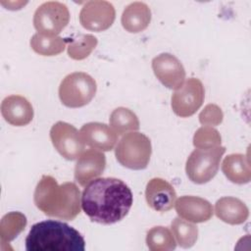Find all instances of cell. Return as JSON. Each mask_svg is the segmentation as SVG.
<instances>
[{
	"label": "cell",
	"mask_w": 251,
	"mask_h": 251,
	"mask_svg": "<svg viewBox=\"0 0 251 251\" xmlns=\"http://www.w3.org/2000/svg\"><path fill=\"white\" fill-rule=\"evenodd\" d=\"M105 167L106 157L102 151L93 148L83 151L75 167V179L79 185L85 186L101 176Z\"/></svg>",
	"instance_id": "obj_12"
},
{
	"label": "cell",
	"mask_w": 251,
	"mask_h": 251,
	"mask_svg": "<svg viewBox=\"0 0 251 251\" xmlns=\"http://www.w3.org/2000/svg\"><path fill=\"white\" fill-rule=\"evenodd\" d=\"M50 138L55 149L62 157L74 161L84 151V142L79 131L65 122H57L50 129Z\"/></svg>",
	"instance_id": "obj_9"
},
{
	"label": "cell",
	"mask_w": 251,
	"mask_h": 251,
	"mask_svg": "<svg viewBox=\"0 0 251 251\" xmlns=\"http://www.w3.org/2000/svg\"><path fill=\"white\" fill-rule=\"evenodd\" d=\"M222 171L233 183L245 184L251 180L250 161L247 155L240 153L227 155L223 161Z\"/></svg>",
	"instance_id": "obj_19"
},
{
	"label": "cell",
	"mask_w": 251,
	"mask_h": 251,
	"mask_svg": "<svg viewBox=\"0 0 251 251\" xmlns=\"http://www.w3.org/2000/svg\"><path fill=\"white\" fill-rule=\"evenodd\" d=\"M26 217L21 212H10L3 216L0 222L1 247L14 240L25 227Z\"/></svg>",
	"instance_id": "obj_20"
},
{
	"label": "cell",
	"mask_w": 251,
	"mask_h": 251,
	"mask_svg": "<svg viewBox=\"0 0 251 251\" xmlns=\"http://www.w3.org/2000/svg\"><path fill=\"white\" fill-rule=\"evenodd\" d=\"M146 244L151 251H171L176 247L173 233L162 226H154L147 232Z\"/></svg>",
	"instance_id": "obj_23"
},
{
	"label": "cell",
	"mask_w": 251,
	"mask_h": 251,
	"mask_svg": "<svg viewBox=\"0 0 251 251\" xmlns=\"http://www.w3.org/2000/svg\"><path fill=\"white\" fill-rule=\"evenodd\" d=\"M97 43V38L92 34H78L70 41L68 55L74 60H83L95 49Z\"/></svg>",
	"instance_id": "obj_25"
},
{
	"label": "cell",
	"mask_w": 251,
	"mask_h": 251,
	"mask_svg": "<svg viewBox=\"0 0 251 251\" xmlns=\"http://www.w3.org/2000/svg\"><path fill=\"white\" fill-rule=\"evenodd\" d=\"M224 119L222 109L216 104H208L199 114V122L203 126H219Z\"/></svg>",
	"instance_id": "obj_27"
},
{
	"label": "cell",
	"mask_w": 251,
	"mask_h": 251,
	"mask_svg": "<svg viewBox=\"0 0 251 251\" xmlns=\"http://www.w3.org/2000/svg\"><path fill=\"white\" fill-rule=\"evenodd\" d=\"M33 201L45 215L60 220L72 221L80 213V191L74 182L58 184L51 176H43L38 181Z\"/></svg>",
	"instance_id": "obj_2"
},
{
	"label": "cell",
	"mask_w": 251,
	"mask_h": 251,
	"mask_svg": "<svg viewBox=\"0 0 251 251\" xmlns=\"http://www.w3.org/2000/svg\"><path fill=\"white\" fill-rule=\"evenodd\" d=\"M133 202L132 192L121 179L100 177L85 185L81 195V207L85 215L95 223L112 225L122 221Z\"/></svg>",
	"instance_id": "obj_1"
},
{
	"label": "cell",
	"mask_w": 251,
	"mask_h": 251,
	"mask_svg": "<svg viewBox=\"0 0 251 251\" xmlns=\"http://www.w3.org/2000/svg\"><path fill=\"white\" fill-rule=\"evenodd\" d=\"M66 40L60 36L35 33L30 38L31 49L41 56H56L66 48Z\"/></svg>",
	"instance_id": "obj_22"
},
{
	"label": "cell",
	"mask_w": 251,
	"mask_h": 251,
	"mask_svg": "<svg viewBox=\"0 0 251 251\" xmlns=\"http://www.w3.org/2000/svg\"><path fill=\"white\" fill-rule=\"evenodd\" d=\"M222 138L219 131L212 127L203 126L198 128L193 136V145L196 148H213L221 146Z\"/></svg>",
	"instance_id": "obj_26"
},
{
	"label": "cell",
	"mask_w": 251,
	"mask_h": 251,
	"mask_svg": "<svg viewBox=\"0 0 251 251\" xmlns=\"http://www.w3.org/2000/svg\"><path fill=\"white\" fill-rule=\"evenodd\" d=\"M27 251H83L82 235L66 223L47 220L34 224L26 238Z\"/></svg>",
	"instance_id": "obj_3"
},
{
	"label": "cell",
	"mask_w": 251,
	"mask_h": 251,
	"mask_svg": "<svg viewBox=\"0 0 251 251\" xmlns=\"http://www.w3.org/2000/svg\"><path fill=\"white\" fill-rule=\"evenodd\" d=\"M146 202L157 212H168L173 209L176 193L174 186L161 177L150 179L145 189Z\"/></svg>",
	"instance_id": "obj_13"
},
{
	"label": "cell",
	"mask_w": 251,
	"mask_h": 251,
	"mask_svg": "<svg viewBox=\"0 0 251 251\" xmlns=\"http://www.w3.org/2000/svg\"><path fill=\"white\" fill-rule=\"evenodd\" d=\"M225 152L226 148L224 146L193 150L185 164V172L188 178L197 184L210 181L217 175Z\"/></svg>",
	"instance_id": "obj_6"
},
{
	"label": "cell",
	"mask_w": 251,
	"mask_h": 251,
	"mask_svg": "<svg viewBox=\"0 0 251 251\" xmlns=\"http://www.w3.org/2000/svg\"><path fill=\"white\" fill-rule=\"evenodd\" d=\"M175 205L177 215L191 223L207 222L212 218L214 213L212 204L198 196H181L176 200Z\"/></svg>",
	"instance_id": "obj_15"
},
{
	"label": "cell",
	"mask_w": 251,
	"mask_h": 251,
	"mask_svg": "<svg viewBox=\"0 0 251 251\" xmlns=\"http://www.w3.org/2000/svg\"><path fill=\"white\" fill-rule=\"evenodd\" d=\"M79 133L84 144L100 151H111L118 141V134L113 128L102 123H87L81 126Z\"/></svg>",
	"instance_id": "obj_14"
},
{
	"label": "cell",
	"mask_w": 251,
	"mask_h": 251,
	"mask_svg": "<svg viewBox=\"0 0 251 251\" xmlns=\"http://www.w3.org/2000/svg\"><path fill=\"white\" fill-rule=\"evenodd\" d=\"M152 146L150 139L141 132L131 131L119 141L115 155L117 161L130 170H143L150 161Z\"/></svg>",
	"instance_id": "obj_4"
},
{
	"label": "cell",
	"mask_w": 251,
	"mask_h": 251,
	"mask_svg": "<svg viewBox=\"0 0 251 251\" xmlns=\"http://www.w3.org/2000/svg\"><path fill=\"white\" fill-rule=\"evenodd\" d=\"M216 216L223 222L228 225H241L249 216L247 206L238 198L222 197L215 205Z\"/></svg>",
	"instance_id": "obj_17"
},
{
	"label": "cell",
	"mask_w": 251,
	"mask_h": 251,
	"mask_svg": "<svg viewBox=\"0 0 251 251\" xmlns=\"http://www.w3.org/2000/svg\"><path fill=\"white\" fill-rule=\"evenodd\" d=\"M110 126L118 135H123L129 131H136L139 128L137 116L125 107L116 108L110 115Z\"/></svg>",
	"instance_id": "obj_21"
},
{
	"label": "cell",
	"mask_w": 251,
	"mask_h": 251,
	"mask_svg": "<svg viewBox=\"0 0 251 251\" xmlns=\"http://www.w3.org/2000/svg\"><path fill=\"white\" fill-rule=\"evenodd\" d=\"M116 11L114 6L108 1H88L79 13L80 25L88 30L103 31L108 29L114 23Z\"/></svg>",
	"instance_id": "obj_10"
},
{
	"label": "cell",
	"mask_w": 251,
	"mask_h": 251,
	"mask_svg": "<svg viewBox=\"0 0 251 251\" xmlns=\"http://www.w3.org/2000/svg\"><path fill=\"white\" fill-rule=\"evenodd\" d=\"M204 97L202 82L198 78L190 77L172 95V109L180 118L190 117L202 106Z\"/></svg>",
	"instance_id": "obj_8"
},
{
	"label": "cell",
	"mask_w": 251,
	"mask_h": 251,
	"mask_svg": "<svg viewBox=\"0 0 251 251\" xmlns=\"http://www.w3.org/2000/svg\"><path fill=\"white\" fill-rule=\"evenodd\" d=\"M122 25L130 33H138L147 28L151 22V11L143 2H132L122 14Z\"/></svg>",
	"instance_id": "obj_18"
},
{
	"label": "cell",
	"mask_w": 251,
	"mask_h": 251,
	"mask_svg": "<svg viewBox=\"0 0 251 251\" xmlns=\"http://www.w3.org/2000/svg\"><path fill=\"white\" fill-rule=\"evenodd\" d=\"M68 7L58 1L41 4L33 15V25L38 33L57 36L69 24Z\"/></svg>",
	"instance_id": "obj_7"
},
{
	"label": "cell",
	"mask_w": 251,
	"mask_h": 251,
	"mask_svg": "<svg viewBox=\"0 0 251 251\" xmlns=\"http://www.w3.org/2000/svg\"><path fill=\"white\" fill-rule=\"evenodd\" d=\"M1 114L8 124L15 126H24L32 121L33 108L24 96L10 95L2 101Z\"/></svg>",
	"instance_id": "obj_16"
},
{
	"label": "cell",
	"mask_w": 251,
	"mask_h": 251,
	"mask_svg": "<svg viewBox=\"0 0 251 251\" xmlns=\"http://www.w3.org/2000/svg\"><path fill=\"white\" fill-rule=\"evenodd\" d=\"M173 235L181 248L192 247L198 238V227L182 218H176L171 224Z\"/></svg>",
	"instance_id": "obj_24"
},
{
	"label": "cell",
	"mask_w": 251,
	"mask_h": 251,
	"mask_svg": "<svg viewBox=\"0 0 251 251\" xmlns=\"http://www.w3.org/2000/svg\"><path fill=\"white\" fill-rule=\"evenodd\" d=\"M152 70L163 85L176 90L185 79V70L180 61L170 53H162L152 60Z\"/></svg>",
	"instance_id": "obj_11"
},
{
	"label": "cell",
	"mask_w": 251,
	"mask_h": 251,
	"mask_svg": "<svg viewBox=\"0 0 251 251\" xmlns=\"http://www.w3.org/2000/svg\"><path fill=\"white\" fill-rule=\"evenodd\" d=\"M96 90V81L91 75L82 72H75L61 81L59 97L66 107L80 108L93 99Z\"/></svg>",
	"instance_id": "obj_5"
}]
</instances>
